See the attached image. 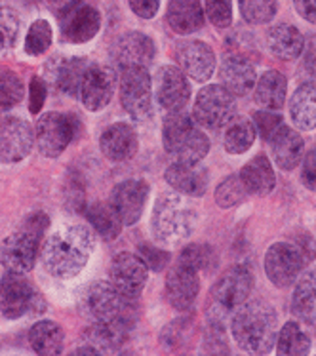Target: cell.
Instances as JSON below:
<instances>
[{
  "mask_svg": "<svg viewBox=\"0 0 316 356\" xmlns=\"http://www.w3.org/2000/svg\"><path fill=\"white\" fill-rule=\"evenodd\" d=\"M96 248V236L84 225L58 229L42 248V265L48 275L67 280L74 278L88 265Z\"/></svg>",
  "mask_w": 316,
  "mask_h": 356,
  "instance_id": "6da1fadb",
  "label": "cell"
},
{
  "mask_svg": "<svg viewBox=\"0 0 316 356\" xmlns=\"http://www.w3.org/2000/svg\"><path fill=\"white\" fill-rule=\"evenodd\" d=\"M231 332L242 350L250 355H267L278 335L276 311L261 299L244 301L231 318Z\"/></svg>",
  "mask_w": 316,
  "mask_h": 356,
  "instance_id": "7a4b0ae2",
  "label": "cell"
},
{
  "mask_svg": "<svg viewBox=\"0 0 316 356\" xmlns=\"http://www.w3.org/2000/svg\"><path fill=\"white\" fill-rule=\"evenodd\" d=\"M197 225V213L189 202L174 193L162 195L155 204L151 229L153 236L162 244H179L189 238Z\"/></svg>",
  "mask_w": 316,
  "mask_h": 356,
  "instance_id": "3957f363",
  "label": "cell"
},
{
  "mask_svg": "<svg viewBox=\"0 0 316 356\" xmlns=\"http://www.w3.org/2000/svg\"><path fill=\"white\" fill-rule=\"evenodd\" d=\"M162 138L166 151L176 159V162L199 164L210 151V139L206 134L197 128L189 115L179 111L164 120Z\"/></svg>",
  "mask_w": 316,
  "mask_h": 356,
  "instance_id": "277c9868",
  "label": "cell"
},
{
  "mask_svg": "<svg viewBox=\"0 0 316 356\" xmlns=\"http://www.w3.org/2000/svg\"><path fill=\"white\" fill-rule=\"evenodd\" d=\"M130 303L128 299L117 290L113 282L90 284L81 298V311L92 324H107L115 320H130Z\"/></svg>",
  "mask_w": 316,
  "mask_h": 356,
  "instance_id": "5b68a950",
  "label": "cell"
},
{
  "mask_svg": "<svg viewBox=\"0 0 316 356\" xmlns=\"http://www.w3.org/2000/svg\"><path fill=\"white\" fill-rule=\"evenodd\" d=\"M253 286V273L250 265L238 263L227 269L212 288V309L210 314H215L212 320H219L223 314L235 311L250 298Z\"/></svg>",
  "mask_w": 316,
  "mask_h": 356,
  "instance_id": "8992f818",
  "label": "cell"
},
{
  "mask_svg": "<svg viewBox=\"0 0 316 356\" xmlns=\"http://www.w3.org/2000/svg\"><path fill=\"white\" fill-rule=\"evenodd\" d=\"M236 113L235 95L219 84L202 88L194 102V120L208 130L225 128Z\"/></svg>",
  "mask_w": 316,
  "mask_h": 356,
  "instance_id": "52a82bcc",
  "label": "cell"
},
{
  "mask_svg": "<svg viewBox=\"0 0 316 356\" xmlns=\"http://www.w3.org/2000/svg\"><path fill=\"white\" fill-rule=\"evenodd\" d=\"M153 82L147 67H126L120 71V102L135 120L151 117Z\"/></svg>",
  "mask_w": 316,
  "mask_h": 356,
  "instance_id": "ba28073f",
  "label": "cell"
},
{
  "mask_svg": "<svg viewBox=\"0 0 316 356\" xmlns=\"http://www.w3.org/2000/svg\"><path fill=\"white\" fill-rule=\"evenodd\" d=\"M78 134V120L63 113H46L37 122V147L46 159H58Z\"/></svg>",
  "mask_w": 316,
  "mask_h": 356,
  "instance_id": "9c48e42d",
  "label": "cell"
},
{
  "mask_svg": "<svg viewBox=\"0 0 316 356\" xmlns=\"http://www.w3.org/2000/svg\"><path fill=\"white\" fill-rule=\"evenodd\" d=\"M42 299L23 273L8 270L0 278V311L6 318H19L23 314L42 311Z\"/></svg>",
  "mask_w": 316,
  "mask_h": 356,
  "instance_id": "30bf717a",
  "label": "cell"
},
{
  "mask_svg": "<svg viewBox=\"0 0 316 356\" xmlns=\"http://www.w3.org/2000/svg\"><path fill=\"white\" fill-rule=\"evenodd\" d=\"M305 265H307V259L297 244L276 242L265 254V273L269 280L278 288L292 286L295 278L301 275Z\"/></svg>",
  "mask_w": 316,
  "mask_h": 356,
  "instance_id": "8fae6325",
  "label": "cell"
},
{
  "mask_svg": "<svg viewBox=\"0 0 316 356\" xmlns=\"http://www.w3.org/2000/svg\"><path fill=\"white\" fill-rule=\"evenodd\" d=\"M63 40L71 44H84L96 37L101 27V17L96 8L82 0H71L59 15Z\"/></svg>",
  "mask_w": 316,
  "mask_h": 356,
  "instance_id": "7c38bea8",
  "label": "cell"
},
{
  "mask_svg": "<svg viewBox=\"0 0 316 356\" xmlns=\"http://www.w3.org/2000/svg\"><path fill=\"white\" fill-rule=\"evenodd\" d=\"M109 275L110 282L117 286V290L128 299L135 301L147 284L149 267L140 255L120 252L110 263Z\"/></svg>",
  "mask_w": 316,
  "mask_h": 356,
  "instance_id": "4fadbf2b",
  "label": "cell"
},
{
  "mask_svg": "<svg viewBox=\"0 0 316 356\" xmlns=\"http://www.w3.org/2000/svg\"><path fill=\"white\" fill-rule=\"evenodd\" d=\"M117 84V74L113 67L90 63L81 80L78 97L88 111H101L109 105Z\"/></svg>",
  "mask_w": 316,
  "mask_h": 356,
  "instance_id": "5bb4252c",
  "label": "cell"
},
{
  "mask_svg": "<svg viewBox=\"0 0 316 356\" xmlns=\"http://www.w3.org/2000/svg\"><path fill=\"white\" fill-rule=\"evenodd\" d=\"M40 236L27 229H19L0 242V263L14 273H29L35 267Z\"/></svg>",
  "mask_w": 316,
  "mask_h": 356,
  "instance_id": "9a60e30c",
  "label": "cell"
},
{
  "mask_svg": "<svg viewBox=\"0 0 316 356\" xmlns=\"http://www.w3.org/2000/svg\"><path fill=\"white\" fill-rule=\"evenodd\" d=\"M35 145V134L23 118L8 117L0 122V160L15 164L27 159Z\"/></svg>",
  "mask_w": 316,
  "mask_h": 356,
  "instance_id": "2e32d148",
  "label": "cell"
},
{
  "mask_svg": "<svg viewBox=\"0 0 316 356\" xmlns=\"http://www.w3.org/2000/svg\"><path fill=\"white\" fill-rule=\"evenodd\" d=\"M155 94L160 107L172 113L181 111L191 97L187 74L176 65H162L155 76Z\"/></svg>",
  "mask_w": 316,
  "mask_h": 356,
  "instance_id": "e0dca14e",
  "label": "cell"
},
{
  "mask_svg": "<svg viewBox=\"0 0 316 356\" xmlns=\"http://www.w3.org/2000/svg\"><path fill=\"white\" fill-rule=\"evenodd\" d=\"M149 198V183L141 179H128L118 183L110 193V206L115 208L122 225L138 223Z\"/></svg>",
  "mask_w": 316,
  "mask_h": 356,
  "instance_id": "ac0fdd59",
  "label": "cell"
},
{
  "mask_svg": "<svg viewBox=\"0 0 316 356\" xmlns=\"http://www.w3.org/2000/svg\"><path fill=\"white\" fill-rule=\"evenodd\" d=\"M176 59L181 71L197 82H206L215 71V54L202 40H183L176 44Z\"/></svg>",
  "mask_w": 316,
  "mask_h": 356,
  "instance_id": "d6986e66",
  "label": "cell"
},
{
  "mask_svg": "<svg viewBox=\"0 0 316 356\" xmlns=\"http://www.w3.org/2000/svg\"><path fill=\"white\" fill-rule=\"evenodd\" d=\"M200 291L199 270L177 261L166 277V298L177 311H189Z\"/></svg>",
  "mask_w": 316,
  "mask_h": 356,
  "instance_id": "ffe728a7",
  "label": "cell"
},
{
  "mask_svg": "<svg viewBox=\"0 0 316 356\" xmlns=\"http://www.w3.org/2000/svg\"><path fill=\"white\" fill-rule=\"evenodd\" d=\"M115 65L122 71L126 67H147L155 59V42L143 33H126L113 46Z\"/></svg>",
  "mask_w": 316,
  "mask_h": 356,
  "instance_id": "44dd1931",
  "label": "cell"
},
{
  "mask_svg": "<svg viewBox=\"0 0 316 356\" xmlns=\"http://www.w3.org/2000/svg\"><path fill=\"white\" fill-rule=\"evenodd\" d=\"M221 86L227 88L233 95H246L251 92V88L258 82L256 69L250 63V59L240 54H233L221 61L219 67Z\"/></svg>",
  "mask_w": 316,
  "mask_h": 356,
  "instance_id": "7402d4cb",
  "label": "cell"
},
{
  "mask_svg": "<svg viewBox=\"0 0 316 356\" xmlns=\"http://www.w3.org/2000/svg\"><path fill=\"white\" fill-rule=\"evenodd\" d=\"M99 147L109 160L124 162L138 153V134L128 122L113 124L101 134Z\"/></svg>",
  "mask_w": 316,
  "mask_h": 356,
  "instance_id": "603a6c76",
  "label": "cell"
},
{
  "mask_svg": "<svg viewBox=\"0 0 316 356\" xmlns=\"http://www.w3.org/2000/svg\"><path fill=\"white\" fill-rule=\"evenodd\" d=\"M164 177L172 189L187 197H202L210 181V175L204 168L197 164H183V162H174L166 170Z\"/></svg>",
  "mask_w": 316,
  "mask_h": 356,
  "instance_id": "cb8c5ba5",
  "label": "cell"
},
{
  "mask_svg": "<svg viewBox=\"0 0 316 356\" xmlns=\"http://www.w3.org/2000/svg\"><path fill=\"white\" fill-rule=\"evenodd\" d=\"M269 143H271L274 162L282 170L290 172V170H294L301 162L303 153H305V143H303V138L294 128L282 124L278 130L272 134Z\"/></svg>",
  "mask_w": 316,
  "mask_h": 356,
  "instance_id": "d4e9b609",
  "label": "cell"
},
{
  "mask_svg": "<svg viewBox=\"0 0 316 356\" xmlns=\"http://www.w3.org/2000/svg\"><path fill=\"white\" fill-rule=\"evenodd\" d=\"M88 61L82 58H56L48 63V74L52 80V86L61 94H78L81 80L88 69Z\"/></svg>",
  "mask_w": 316,
  "mask_h": 356,
  "instance_id": "484cf974",
  "label": "cell"
},
{
  "mask_svg": "<svg viewBox=\"0 0 316 356\" xmlns=\"http://www.w3.org/2000/svg\"><path fill=\"white\" fill-rule=\"evenodd\" d=\"M166 22L177 35H191L204 27V10L200 0H169Z\"/></svg>",
  "mask_w": 316,
  "mask_h": 356,
  "instance_id": "4316f807",
  "label": "cell"
},
{
  "mask_svg": "<svg viewBox=\"0 0 316 356\" xmlns=\"http://www.w3.org/2000/svg\"><path fill=\"white\" fill-rule=\"evenodd\" d=\"M267 46L274 58L292 61L301 56L303 48H305V38L297 27L290 25V23H280L267 33Z\"/></svg>",
  "mask_w": 316,
  "mask_h": 356,
  "instance_id": "83f0119b",
  "label": "cell"
},
{
  "mask_svg": "<svg viewBox=\"0 0 316 356\" xmlns=\"http://www.w3.org/2000/svg\"><path fill=\"white\" fill-rule=\"evenodd\" d=\"M238 175H240V179L244 183V189L248 191V195L265 197L276 185V177H274V170L271 166V160L267 159L265 154L253 156L242 168V172Z\"/></svg>",
  "mask_w": 316,
  "mask_h": 356,
  "instance_id": "f1b7e54d",
  "label": "cell"
},
{
  "mask_svg": "<svg viewBox=\"0 0 316 356\" xmlns=\"http://www.w3.org/2000/svg\"><path fill=\"white\" fill-rule=\"evenodd\" d=\"M292 313L303 326L316 327V270H309L295 284Z\"/></svg>",
  "mask_w": 316,
  "mask_h": 356,
  "instance_id": "f546056e",
  "label": "cell"
},
{
  "mask_svg": "<svg viewBox=\"0 0 316 356\" xmlns=\"http://www.w3.org/2000/svg\"><path fill=\"white\" fill-rule=\"evenodd\" d=\"M288 92V80L280 71H267L256 82V102L267 111H278L284 107Z\"/></svg>",
  "mask_w": 316,
  "mask_h": 356,
  "instance_id": "4dcf8cb0",
  "label": "cell"
},
{
  "mask_svg": "<svg viewBox=\"0 0 316 356\" xmlns=\"http://www.w3.org/2000/svg\"><path fill=\"white\" fill-rule=\"evenodd\" d=\"M290 115L299 130L316 128V82H305L295 90L290 102Z\"/></svg>",
  "mask_w": 316,
  "mask_h": 356,
  "instance_id": "1f68e13d",
  "label": "cell"
},
{
  "mask_svg": "<svg viewBox=\"0 0 316 356\" xmlns=\"http://www.w3.org/2000/svg\"><path fill=\"white\" fill-rule=\"evenodd\" d=\"M29 343L37 355L56 356L63 350V332L52 320H40L31 327Z\"/></svg>",
  "mask_w": 316,
  "mask_h": 356,
  "instance_id": "d6a6232c",
  "label": "cell"
},
{
  "mask_svg": "<svg viewBox=\"0 0 316 356\" xmlns=\"http://www.w3.org/2000/svg\"><path fill=\"white\" fill-rule=\"evenodd\" d=\"M276 337H278V341H276L278 355L295 356L309 355L310 353L309 334H307V330L303 327L301 322H297V320H290V322H286Z\"/></svg>",
  "mask_w": 316,
  "mask_h": 356,
  "instance_id": "836d02e7",
  "label": "cell"
},
{
  "mask_svg": "<svg viewBox=\"0 0 316 356\" xmlns=\"http://www.w3.org/2000/svg\"><path fill=\"white\" fill-rule=\"evenodd\" d=\"M86 218L96 229L97 234L105 240H115L122 231V221L117 216L110 202H96L86 210Z\"/></svg>",
  "mask_w": 316,
  "mask_h": 356,
  "instance_id": "e575fe53",
  "label": "cell"
},
{
  "mask_svg": "<svg viewBox=\"0 0 316 356\" xmlns=\"http://www.w3.org/2000/svg\"><path fill=\"white\" fill-rule=\"evenodd\" d=\"M256 141V126L248 118H236L227 124V130L223 136L225 151L231 154L246 153Z\"/></svg>",
  "mask_w": 316,
  "mask_h": 356,
  "instance_id": "d590c367",
  "label": "cell"
},
{
  "mask_svg": "<svg viewBox=\"0 0 316 356\" xmlns=\"http://www.w3.org/2000/svg\"><path fill=\"white\" fill-rule=\"evenodd\" d=\"M240 14L251 25H265L276 15L278 0H238Z\"/></svg>",
  "mask_w": 316,
  "mask_h": 356,
  "instance_id": "8d00e7d4",
  "label": "cell"
},
{
  "mask_svg": "<svg viewBox=\"0 0 316 356\" xmlns=\"http://www.w3.org/2000/svg\"><path fill=\"white\" fill-rule=\"evenodd\" d=\"M246 197H248V191L244 189L240 175H228L215 189V204L219 208H233L236 204L242 202Z\"/></svg>",
  "mask_w": 316,
  "mask_h": 356,
  "instance_id": "74e56055",
  "label": "cell"
},
{
  "mask_svg": "<svg viewBox=\"0 0 316 356\" xmlns=\"http://www.w3.org/2000/svg\"><path fill=\"white\" fill-rule=\"evenodd\" d=\"M179 261L191 265L192 269L197 270H213L215 263H217V255L213 252V248L208 244H189L183 248Z\"/></svg>",
  "mask_w": 316,
  "mask_h": 356,
  "instance_id": "f35d334b",
  "label": "cell"
},
{
  "mask_svg": "<svg viewBox=\"0 0 316 356\" xmlns=\"http://www.w3.org/2000/svg\"><path fill=\"white\" fill-rule=\"evenodd\" d=\"M52 27L46 19H37L31 25L27 38H25V51L29 56H42L52 46Z\"/></svg>",
  "mask_w": 316,
  "mask_h": 356,
  "instance_id": "ab89813d",
  "label": "cell"
},
{
  "mask_svg": "<svg viewBox=\"0 0 316 356\" xmlns=\"http://www.w3.org/2000/svg\"><path fill=\"white\" fill-rule=\"evenodd\" d=\"M23 82L14 71H0V107L12 109L22 102Z\"/></svg>",
  "mask_w": 316,
  "mask_h": 356,
  "instance_id": "60d3db41",
  "label": "cell"
},
{
  "mask_svg": "<svg viewBox=\"0 0 316 356\" xmlns=\"http://www.w3.org/2000/svg\"><path fill=\"white\" fill-rule=\"evenodd\" d=\"M19 35V17L12 8L0 6V51L12 48Z\"/></svg>",
  "mask_w": 316,
  "mask_h": 356,
  "instance_id": "b9f144b4",
  "label": "cell"
},
{
  "mask_svg": "<svg viewBox=\"0 0 316 356\" xmlns=\"http://www.w3.org/2000/svg\"><path fill=\"white\" fill-rule=\"evenodd\" d=\"M208 19L217 29H227L233 22V0H204Z\"/></svg>",
  "mask_w": 316,
  "mask_h": 356,
  "instance_id": "7bdbcfd3",
  "label": "cell"
},
{
  "mask_svg": "<svg viewBox=\"0 0 316 356\" xmlns=\"http://www.w3.org/2000/svg\"><path fill=\"white\" fill-rule=\"evenodd\" d=\"M138 254L143 261L147 263V267L151 270H162L169 263V254L164 252L160 248L153 246V244H140L138 246Z\"/></svg>",
  "mask_w": 316,
  "mask_h": 356,
  "instance_id": "ee69618b",
  "label": "cell"
},
{
  "mask_svg": "<svg viewBox=\"0 0 316 356\" xmlns=\"http://www.w3.org/2000/svg\"><path fill=\"white\" fill-rule=\"evenodd\" d=\"M253 120H256V126H258L259 134L263 139H271V136L274 131L278 130L282 126V115H276V113H271V111H259L253 115Z\"/></svg>",
  "mask_w": 316,
  "mask_h": 356,
  "instance_id": "f6af8a7d",
  "label": "cell"
},
{
  "mask_svg": "<svg viewBox=\"0 0 316 356\" xmlns=\"http://www.w3.org/2000/svg\"><path fill=\"white\" fill-rule=\"evenodd\" d=\"M46 90H48V88H46L44 80L40 79V76H33L29 88V111L33 115L40 113V109L44 107Z\"/></svg>",
  "mask_w": 316,
  "mask_h": 356,
  "instance_id": "bcb514c9",
  "label": "cell"
},
{
  "mask_svg": "<svg viewBox=\"0 0 316 356\" xmlns=\"http://www.w3.org/2000/svg\"><path fill=\"white\" fill-rule=\"evenodd\" d=\"M301 181L307 189L316 193V149L309 151L301 168Z\"/></svg>",
  "mask_w": 316,
  "mask_h": 356,
  "instance_id": "7dc6e473",
  "label": "cell"
},
{
  "mask_svg": "<svg viewBox=\"0 0 316 356\" xmlns=\"http://www.w3.org/2000/svg\"><path fill=\"white\" fill-rule=\"evenodd\" d=\"M130 8H132L133 14L141 19H151L158 12L160 0H130Z\"/></svg>",
  "mask_w": 316,
  "mask_h": 356,
  "instance_id": "c3c4849f",
  "label": "cell"
},
{
  "mask_svg": "<svg viewBox=\"0 0 316 356\" xmlns=\"http://www.w3.org/2000/svg\"><path fill=\"white\" fill-rule=\"evenodd\" d=\"M48 225H50V219H48V216H46L44 211H33L29 218L25 219L23 229H27V231L38 234V236L42 238V234H44V231L48 229Z\"/></svg>",
  "mask_w": 316,
  "mask_h": 356,
  "instance_id": "681fc988",
  "label": "cell"
},
{
  "mask_svg": "<svg viewBox=\"0 0 316 356\" xmlns=\"http://www.w3.org/2000/svg\"><path fill=\"white\" fill-rule=\"evenodd\" d=\"M294 6L305 22L316 23V0H294Z\"/></svg>",
  "mask_w": 316,
  "mask_h": 356,
  "instance_id": "f907efd6",
  "label": "cell"
},
{
  "mask_svg": "<svg viewBox=\"0 0 316 356\" xmlns=\"http://www.w3.org/2000/svg\"><path fill=\"white\" fill-rule=\"evenodd\" d=\"M48 2H50V4H63V6H65L71 0H48Z\"/></svg>",
  "mask_w": 316,
  "mask_h": 356,
  "instance_id": "816d5d0a",
  "label": "cell"
}]
</instances>
